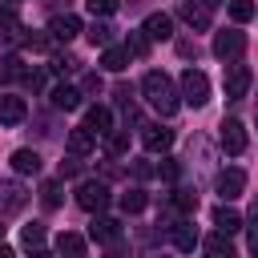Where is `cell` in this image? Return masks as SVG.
<instances>
[{
  "label": "cell",
  "mask_w": 258,
  "mask_h": 258,
  "mask_svg": "<svg viewBox=\"0 0 258 258\" xmlns=\"http://www.w3.org/2000/svg\"><path fill=\"white\" fill-rule=\"evenodd\" d=\"M85 125H89L97 137H109V133H113V113H109L105 105H89V113H85Z\"/></svg>",
  "instance_id": "cell-16"
},
{
  "label": "cell",
  "mask_w": 258,
  "mask_h": 258,
  "mask_svg": "<svg viewBox=\"0 0 258 258\" xmlns=\"http://www.w3.org/2000/svg\"><path fill=\"white\" fill-rule=\"evenodd\" d=\"M24 85H28L32 93H36V89L44 85V73H40V69H28V73H24Z\"/></svg>",
  "instance_id": "cell-41"
},
{
  "label": "cell",
  "mask_w": 258,
  "mask_h": 258,
  "mask_svg": "<svg viewBox=\"0 0 258 258\" xmlns=\"http://www.w3.org/2000/svg\"><path fill=\"white\" fill-rule=\"evenodd\" d=\"M28 206V189L20 181H0V218H12Z\"/></svg>",
  "instance_id": "cell-6"
},
{
  "label": "cell",
  "mask_w": 258,
  "mask_h": 258,
  "mask_svg": "<svg viewBox=\"0 0 258 258\" xmlns=\"http://www.w3.org/2000/svg\"><path fill=\"white\" fill-rule=\"evenodd\" d=\"M145 48H149V36H145V32H129L125 52H129V56H145Z\"/></svg>",
  "instance_id": "cell-35"
},
{
  "label": "cell",
  "mask_w": 258,
  "mask_h": 258,
  "mask_svg": "<svg viewBox=\"0 0 258 258\" xmlns=\"http://www.w3.org/2000/svg\"><path fill=\"white\" fill-rule=\"evenodd\" d=\"M177 52L189 60V56H198V40H177Z\"/></svg>",
  "instance_id": "cell-42"
},
{
  "label": "cell",
  "mask_w": 258,
  "mask_h": 258,
  "mask_svg": "<svg viewBox=\"0 0 258 258\" xmlns=\"http://www.w3.org/2000/svg\"><path fill=\"white\" fill-rule=\"evenodd\" d=\"M202 4H206V8H218V4H226V0H202Z\"/></svg>",
  "instance_id": "cell-47"
},
{
  "label": "cell",
  "mask_w": 258,
  "mask_h": 258,
  "mask_svg": "<svg viewBox=\"0 0 258 258\" xmlns=\"http://www.w3.org/2000/svg\"><path fill=\"white\" fill-rule=\"evenodd\" d=\"M48 36H52V40H60V44H69L73 36H81V20H77L73 12H60V16H52V20H48Z\"/></svg>",
  "instance_id": "cell-9"
},
{
  "label": "cell",
  "mask_w": 258,
  "mask_h": 258,
  "mask_svg": "<svg viewBox=\"0 0 258 258\" xmlns=\"http://www.w3.org/2000/svg\"><path fill=\"white\" fill-rule=\"evenodd\" d=\"M141 145L149 153H165L173 145V129H161V125H141Z\"/></svg>",
  "instance_id": "cell-11"
},
{
  "label": "cell",
  "mask_w": 258,
  "mask_h": 258,
  "mask_svg": "<svg viewBox=\"0 0 258 258\" xmlns=\"http://www.w3.org/2000/svg\"><path fill=\"white\" fill-rule=\"evenodd\" d=\"M141 32H145L149 40H169V36H173V20H169L165 12H153V16H145Z\"/></svg>",
  "instance_id": "cell-14"
},
{
  "label": "cell",
  "mask_w": 258,
  "mask_h": 258,
  "mask_svg": "<svg viewBox=\"0 0 258 258\" xmlns=\"http://www.w3.org/2000/svg\"><path fill=\"white\" fill-rule=\"evenodd\" d=\"M218 141H222V149H226L230 157L246 153V129H242V121H234V117L222 121V137H218Z\"/></svg>",
  "instance_id": "cell-8"
},
{
  "label": "cell",
  "mask_w": 258,
  "mask_h": 258,
  "mask_svg": "<svg viewBox=\"0 0 258 258\" xmlns=\"http://www.w3.org/2000/svg\"><path fill=\"white\" fill-rule=\"evenodd\" d=\"M69 149H73L77 157H85V153H93V149H97V133H93L89 125H77V129L69 133Z\"/></svg>",
  "instance_id": "cell-18"
},
{
  "label": "cell",
  "mask_w": 258,
  "mask_h": 258,
  "mask_svg": "<svg viewBox=\"0 0 258 258\" xmlns=\"http://www.w3.org/2000/svg\"><path fill=\"white\" fill-rule=\"evenodd\" d=\"M214 189H218V198H222V202H234V198H242V189H246V169H238V165L222 169V173L214 177Z\"/></svg>",
  "instance_id": "cell-5"
},
{
  "label": "cell",
  "mask_w": 258,
  "mask_h": 258,
  "mask_svg": "<svg viewBox=\"0 0 258 258\" xmlns=\"http://www.w3.org/2000/svg\"><path fill=\"white\" fill-rule=\"evenodd\" d=\"M60 189H64V185H60L56 177L40 181V206H44V210H56V206H60Z\"/></svg>",
  "instance_id": "cell-29"
},
{
  "label": "cell",
  "mask_w": 258,
  "mask_h": 258,
  "mask_svg": "<svg viewBox=\"0 0 258 258\" xmlns=\"http://www.w3.org/2000/svg\"><path fill=\"white\" fill-rule=\"evenodd\" d=\"M8 4H16V0H8Z\"/></svg>",
  "instance_id": "cell-49"
},
{
  "label": "cell",
  "mask_w": 258,
  "mask_h": 258,
  "mask_svg": "<svg viewBox=\"0 0 258 258\" xmlns=\"http://www.w3.org/2000/svg\"><path fill=\"white\" fill-rule=\"evenodd\" d=\"M169 206H173L177 214H185V218H189V214H198V194H194V189H173Z\"/></svg>",
  "instance_id": "cell-27"
},
{
  "label": "cell",
  "mask_w": 258,
  "mask_h": 258,
  "mask_svg": "<svg viewBox=\"0 0 258 258\" xmlns=\"http://www.w3.org/2000/svg\"><path fill=\"white\" fill-rule=\"evenodd\" d=\"M153 173H157V177H161V181H177V173H181V165H177V161H173V157H161V165H157V169H153Z\"/></svg>",
  "instance_id": "cell-38"
},
{
  "label": "cell",
  "mask_w": 258,
  "mask_h": 258,
  "mask_svg": "<svg viewBox=\"0 0 258 258\" xmlns=\"http://www.w3.org/2000/svg\"><path fill=\"white\" fill-rule=\"evenodd\" d=\"M105 149H109V157L129 153V133H125V129H121V133H109V137H105Z\"/></svg>",
  "instance_id": "cell-31"
},
{
  "label": "cell",
  "mask_w": 258,
  "mask_h": 258,
  "mask_svg": "<svg viewBox=\"0 0 258 258\" xmlns=\"http://www.w3.org/2000/svg\"><path fill=\"white\" fill-rule=\"evenodd\" d=\"M85 8H89L97 20H105V16H113V12H117V0H85Z\"/></svg>",
  "instance_id": "cell-36"
},
{
  "label": "cell",
  "mask_w": 258,
  "mask_h": 258,
  "mask_svg": "<svg viewBox=\"0 0 258 258\" xmlns=\"http://www.w3.org/2000/svg\"><path fill=\"white\" fill-rule=\"evenodd\" d=\"M85 36H89V44H93V48H97V44H101V48H109V44H113V28H109L105 20H97V16H93V24H89V32H85Z\"/></svg>",
  "instance_id": "cell-24"
},
{
  "label": "cell",
  "mask_w": 258,
  "mask_h": 258,
  "mask_svg": "<svg viewBox=\"0 0 258 258\" xmlns=\"http://www.w3.org/2000/svg\"><path fill=\"white\" fill-rule=\"evenodd\" d=\"M246 234H250V254L258 258V198H254V206L246 214Z\"/></svg>",
  "instance_id": "cell-33"
},
{
  "label": "cell",
  "mask_w": 258,
  "mask_h": 258,
  "mask_svg": "<svg viewBox=\"0 0 258 258\" xmlns=\"http://www.w3.org/2000/svg\"><path fill=\"white\" fill-rule=\"evenodd\" d=\"M0 32H4L8 40H20V36H24V24H20V16H16V4H0Z\"/></svg>",
  "instance_id": "cell-22"
},
{
  "label": "cell",
  "mask_w": 258,
  "mask_h": 258,
  "mask_svg": "<svg viewBox=\"0 0 258 258\" xmlns=\"http://www.w3.org/2000/svg\"><path fill=\"white\" fill-rule=\"evenodd\" d=\"M250 89V69L242 60H226V97L230 101H242Z\"/></svg>",
  "instance_id": "cell-7"
},
{
  "label": "cell",
  "mask_w": 258,
  "mask_h": 258,
  "mask_svg": "<svg viewBox=\"0 0 258 258\" xmlns=\"http://www.w3.org/2000/svg\"><path fill=\"white\" fill-rule=\"evenodd\" d=\"M89 238L93 242H117L121 238V222L117 218H93L89 222Z\"/></svg>",
  "instance_id": "cell-17"
},
{
  "label": "cell",
  "mask_w": 258,
  "mask_h": 258,
  "mask_svg": "<svg viewBox=\"0 0 258 258\" xmlns=\"http://www.w3.org/2000/svg\"><path fill=\"white\" fill-rule=\"evenodd\" d=\"M12 169L16 173H40V153L36 149H16L12 153Z\"/></svg>",
  "instance_id": "cell-23"
},
{
  "label": "cell",
  "mask_w": 258,
  "mask_h": 258,
  "mask_svg": "<svg viewBox=\"0 0 258 258\" xmlns=\"http://www.w3.org/2000/svg\"><path fill=\"white\" fill-rule=\"evenodd\" d=\"M56 254H60V258H85V238L73 234V230L56 234Z\"/></svg>",
  "instance_id": "cell-20"
},
{
  "label": "cell",
  "mask_w": 258,
  "mask_h": 258,
  "mask_svg": "<svg viewBox=\"0 0 258 258\" xmlns=\"http://www.w3.org/2000/svg\"><path fill=\"white\" fill-rule=\"evenodd\" d=\"M0 222H4V218H0ZM0 238H4V226H0Z\"/></svg>",
  "instance_id": "cell-48"
},
{
  "label": "cell",
  "mask_w": 258,
  "mask_h": 258,
  "mask_svg": "<svg viewBox=\"0 0 258 258\" xmlns=\"http://www.w3.org/2000/svg\"><path fill=\"white\" fill-rule=\"evenodd\" d=\"M101 64H105L109 73H121V69H129V52L117 48V44H109V48L101 52Z\"/></svg>",
  "instance_id": "cell-25"
},
{
  "label": "cell",
  "mask_w": 258,
  "mask_h": 258,
  "mask_svg": "<svg viewBox=\"0 0 258 258\" xmlns=\"http://www.w3.org/2000/svg\"><path fill=\"white\" fill-rule=\"evenodd\" d=\"M24 60L16 56V52H4L0 56V85H12V81H24Z\"/></svg>",
  "instance_id": "cell-21"
},
{
  "label": "cell",
  "mask_w": 258,
  "mask_h": 258,
  "mask_svg": "<svg viewBox=\"0 0 258 258\" xmlns=\"http://www.w3.org/2000/svg\"><path fill=\"white\" fill-rule=\"evenodd\" d=\"M77 173H81V157L73 153V157H64V161H60V177H77Z\"/></svg>",
  "instance_id": "cell-40"
},
{
  "label": "cell",
  "mask_w": 258,
  "mask_h": 258,
  "mask_svg": "<svg viewBox=\"0 0 258 258\" xmlns=\"http://www.w3.org/2000/svg\"><path fill=\"white\" fill-rule=\"evenodd\" d=\"M48 101H52V109L73 113V109H81V89H73V85H56V89L48 93Z\"/></svg>",
  "instance_id": "cell-15"
},
{
  "label": "cell",
  "mask_w": 258,
  "mask_h": 258,
  "mask_svg": "<svg viewBox=\"0 0 258 258\" xmlns=\"http://www.w3.org/2000/svg\"><path fill=\"white\" fill-rule=\"evenodd\" d=\"M105 258H121V242H113V246H109V254H105Z\"/></svg>",
  "instance_id": "cell-44"
},
{
  "label": "cell",
  "mask_w": 258,
  "mask_h": 258,
  "mask_svg": "<svg viewBox=\"0 0 258 258\" xmlns=\"http://www.w3.org/2000/svg\"><path fill=\"white\" fill-rule=\"evenodd\" d=\"M109 198H113V194H109V185H105V181L85 177V181L77 185V206H81V210H89V214H101V210L109 206Z\"/></svg>",
  "instance_id": "cell-3"
},
{
  "label": "cell",
  "mask_w": 258,
  "mask_h": 258,
  "mask_svg": "<svg viewBox=\"0 0 258 258\" xmlns=\"http://www.w3.org/2000/svg\"><path fill=\"white\" fill-rule=\"evenodd\" d=\"M32 258H52V254H48V250H40V246H36V250H32Z\"/></svg>",
  "instance_id": "cell-46"
},
{
  "label": "cell",
  "mask_w": 258,
  "mask_h": 258,
  "mask_svg": "<svg viewBox=\"0 0 258 258\" xmlns=\"http://www.w3.org/2000/svg\"><path fill=\"white\" fill-rule=\"evenodd\" d=\"M20 40H24V48H28V52H44L48 44H56V40H52L48 32H36V36L28 32V36H20Z\"/></svg>",
  "instance_id": "cell-34"
},
{
  "label": "cell",
  "mask_w": 258,
  "mask_h": 258,
  "mask_svg": "<svg viewBox=\"0 0 258 258\" xmlns=\"http://www.w3.org/2000/svg\"><path fill=\"white\" fill-rule=\"evenodd\" d=\"M77 69H81V60H77V56H69V52L52 56V73H60V77H64V73H77Z\"/></svg>",
  "instance_id": "cell-37"
},
{
  "label": "cell",
  "mask_w": 258,
  "mask_h": 258,
  "mask_svg": "<svg viewBox=\"0 0 258 258\" xmlns=\"http://www.w3.org/2000/svg\"><path fill=\"white\" fill-rule=\"evenodd\" d=\"M85 93H101V73H85L81 77V97Z\"/></svg>",
  "instance_id": "cell-39"
},
{
  "label": "cell",
  "mask_w": 258,
  "mask_h": 258,
  "mask_svg": "<svg viewBox=\"0 0 258 258\" xmlns=\"http://www.w3.org/2000/svg\"><path fill=\"white\" fill-rule=\"evenodd\" d=\"M185 105H194V109H202L206 101H210V77L202 73V69H185L181 73V93H177Z\"/></svg>",
  "instance_id": "cell-2"
},
{
  "label": "cell",
  "mask_w": 258,
  "mask_h": 258,
  "mask_svg": "<svg viewBox=\"0 0 258 258\" xmlns=\"http://www.w3.org/2000/svg\"><path fill=\"white\" fill-rule=\"evenodd\" d=\"M214 226H218L222 234H238V230H242V214L222 202V206H214Z\"/></svg>",
  "instance_id": "cell-19"
},
{
  "label": "cell",
  "mask_w": 258,
  "mask_h": 258,
  "mask_svg": "<svg viewBox=\"0 0 258 258\" xmlns=\"http://www.w3.org/2000/svg\"><path fill=\"white\" fill-rule=\"evenodd\" d=\"M44 234H48V230H44V222H28V226L20 230V242H24L28 250H36V246H44Z\"/></svg>",
  "instance_id": "cell-30"
},
{
  "label": "cell",
  "mask_w": 258,
  "mask_h": 258,
  "mask_svg": "<svg viewBox=\"0 0 258 258\" xmlns=\"http://www.w3.org/2000/svg\"><path fill=\"white\" fill-rule=\"evenodd\" d=\"M145 206H149V198H145V189H141V185H133V189H125V194H121V210H125V214H141Z\"/></svg>",
  "instance_id": "cell-26"
},
{
  "label": "cell",
  "mask_w": 258,
  "mask_h": 258,
  "mask_svg": "<svg viewBox=\"0 0 258 258\" xmlns=\"http://www.w3.org/2000/svg\"><path fill=\"white\" fill-rule=\"evenodd\" d=\"M141 93H145V101L161 113V117H173L177 113V105H181V97H177V89H173V81L165 77V73H145V81H141Z\"/></svg>",
  "instance_id": "cell-1"
},
{
  "label": "cell",
  "mask_w": 258,
  "mask_h": 258,
  "mask_svg": "<svg viewBox=\"0 0 258 258\" xmlns=\"http://www.w3.org/2000/svg\"><path fill=\"white\" fill-rule=\"evenodd\" d=\"M177 16H181L189 28H198V32L210 28V8H206L202 0H181V4H177Z\"/></svg>",
  "instance_id": "cell-10"
},
{
  "label": "cell",
  "mask_w": 258,
  "mask_h": 258,
  "mask_svg": "<svg viewBox=\"0 0 258 258\" xmlns=\"http://www.w3.org/2000/svg\"><path fill=\"white\" fill-rule=\"evenodd\" d=\"M242 52H246V32L222 28V32L214 36V56H218V60H238Z\"/></svg>",
  "instance_id": "cell-4"
},
{
  "label": "cell",
  "mask_w": 258,
  "mask_h": 258,
  "mask_svg": "<svg viewBox=\"0 0 258 258\" xmlns=\"http://www.w3.org/2000/svg\"><path fill=\"white\" fill-rule=\"evenodd\" d=\"M149 173H153L149 161H133V177H149Z\"/></svg>",
  "instance_id": "cell-43"
},
{
  "label": "cell",
  "mask_w": 258,
  "mask_h": 258,
  "mask_svg": "<svg viewBox=\"0 0 258 258\" xmlns=\"http://www.w3.org/2000/svg\"><path fill=\"white\" fill-rule=\"evenodd\" d=\"M254 12H258V4H254V0H230V16H234L238 24H246Z\"/></svg>",
  "instance_id": "cell-32"
},
{
  "label": "cell",
  "mask_w": 258,
  "mask_h": 258,
  "mask_svg": "<svg viewBox=\"0 0 258 258\" xmlns=\"http://www.w3.org/2000/svg\"><path fill=\"white\" fill-rule=\"evenodd\" d=\"M28 117V105H24V97H0V125H20Z\"/></svg>",
  "instance_id": "cell-13"
},
{
  "label": "cell",
  "mask_w": 258,
  "mask_h": 258,
  "mask_svg": "<svg viewBox=\"0 0 258 258\" xmlns=\"http://www.w3.org/2000/svg\"><path fill=\"white\" fill-rule=\"evenodd\" d=\"M169 234H173V246H177L181 254H189V250L202 242V238H198V226H194L189 218H177V222L169 226Z\"/></svg>",
  "instance_id": "cell-12"
},
{
  "label": "cell",
  "mask_w": 258,
  "mask_h": 258,
  "mask_svg": "<svg viewBox=\"0 0 258 258\" xmlns=\"http://www.w3.org/2000/svg\"><path fill=\"white\" fill-rule=\"evenodd\" d=\"M206 250H210V258H234V246H230V234H210L206 238Z\"/></svg>",
  "instance_id": "cell-28"
},
{
  "label": "cell",
  "mask_w": 258,
  "mask_h": 258,
  "mask_svg": "<svg viewBox=\"0 0 258 258\" xmlns=\"http://www.w3.org/2000/svg\"><path fill=\"white\" fill-rule=\"evenodd\" d=\"M0 258H16V254H12V246H4V242H0Z\"/></svg>",
  "instance_id": "cell-45"
}]
</instances>
